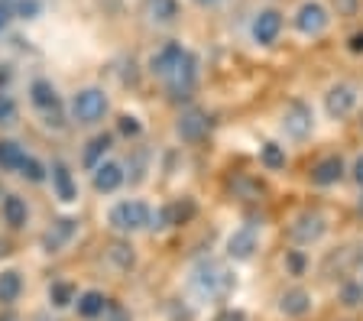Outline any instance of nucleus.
Returning <instances> with one entry per match:
<instances>
[{
    "instance_id": "16",
    "label": "nucleus",
    "mask_w": 363,
    "mask_h": 321,
    "mask_svg": "<svg viewBox=\"0 0 363 321\" xmlns=\"http://www.w3.org/2000/svg\"><path fill=\"white\" fill-rule=\"evenodd\" d=\"M143 10H146V16H150V23L169 26V23H175V16H179V0H146Z\"/></svg>"
},
{
    "instance_id": "1",
    "label": "nucleus",
    "mask_w": 363,
    "mask_h": 321,
    "mask_svg": "<svg viewBox=\"0 0 363 321\" xmlns=\"http://www.w3.org/2000/svg\"><path fill=\"white\" fill-rule=\"evenodd\" d=\"M191 286H195V292L201 298H227L230 289H234V276L227 273L220 263L204 260V263H198L195 273H191Z\"/></svg>"
},
{
    "instance_id": "38",
    "label": "nucleus",
    "mask_w": 363,
    "mask_h": 321,
    "mask_svg": "<svg viewBox=\"0 0 363 321\" xmlns=\"http://www.w3.org/2000/svg\"><path fill=\"white\" fill-rule=\"evenodd\" d=\"M350 49H354V52H363V33L350 36Z\"/></svg>"
},
{
    "instance_id": "42",
    "label": "nucleus",
    "mask_w": 363,
    "mask_h": 321,
    "mask_svg": "<svg viewBox=\"0 0 363 321\" xmlns=\"http://www.w3.org/2000/svg\"><path fill=\"white\" fill-rule=\"evenodd\" d=\"M360 208H363V205H360Z\"/></svg>"
},
{
    "instance_id": "12",
    "label": "nucleus",
    "mask_w": 363,
    "mask_h": 321,
    "mask_svg": "<svg viewBox=\"0 0 363 321\" xmlns=\"http://www.w3.org/2000/svg\"><path fill=\"white\" fill-rule=\"evenodd\" d=\"M182 59H185V49H182L179 43H166V46L159 49V52H152L150 72H152V75H159V78H166Z\"/></svg>"
},
{
    "instance_id": "10",
    "label": "nucleus",
    "mask_w": 363,
    "mask_h": 321,
    "mask_svg": "<svg viewBox=\"0 0 363 321\" xmlns=\"http://www.w3.org/2000/svg\"><path fill=\"white\" fill-rule=\"evenodd\" d=\"M75 230H78V221H75V218H59V221H55L52 227L43 234V250H45V253L65 250V244L75 237Z\"/></svg>"
},
{
    "instance_id": "7",
    "label": "nucleus",
    "mask_w": 363,
    "mask_h": 321,
    "mask_svg": "<svg viewBox=\"0 0 363 321\" xmlns=\"http://www.w3.org/2000/svg\"><path fill=\"white\" fill-rule=\"evenodd\" d=\"M325 230H328V224H325V218L318 211H305V214H298L292 221V227H289V237L295 240V244H315V240H321L325 237Z\"/></svg>"
},
{
    "instance_id": "22",
    "label": "nucleus",
    "mask_w": 363,
    "mask_h": 321,
    "mask_svg": "<svg viewBox=\"0 0 363 321\" xmlns=\"http://www.w3.org/2000/svg\"><path fill=\"white\" fill-rule=\"evenodd\" d=\"M23 159H26V153H23L20 143H13V140H0V169H7V172H20Z\"/></svg>"
},
{
    "instance_id": "8",
    "label": "nucleus",
    "mask_w": 363,
    "mask_h": 321,
    "mask_svg": "<svg viewBox=\"0 0 363 321\" xmlns=\"http://www.w3.org/2000/svg\"><path fill=\"white\" fill-rule=\"evenodd\" d=\"M208 114L204 111H198V107H189L185 114L179 117V123H175V133H179L185 143H201L204 137H208Z\"/></svg>"
},
{
    "instance_id": "36",
    "label": "nucleus",
    "mask_w": 363,
    "mask_h": 321,
    "mask_svg": "<svg viewBox=\"0 0 363 321\" xmlns=\"http://www.w3.org/2000/svg\"><path fill=\"white\" fill-rule=\"evenodd\" d=\"M10 16H13V10H10V4H4V0H0V30H4V26L10 23Z\"/></svg>"
},
{
    "instance_id": "11",
    "label": "nucleus",
    "mask_w": 363,
    "mask_h": 321,
    "mask_svg": "<svg viewBox=\"0 0 363 321\" xmlns=\"http://www.w3.org/2000/svg\"><path fill=\"white\" fill-rule=\"evenodd\" d=\"M340 179H344V159L340 156H325V159L311 169V185H318V188L337 185Z\"/></svg>"
},
{
    "instance_id": "23",
    "label": "nucleus",
    "mask_w": 363,
    "mask_h": 321,
    "mask_svg": "<svg viewBox=\"0 0 363 321\" xmlns=\"http://www.w3.org/2000/svg\"><path fill=\"white\" fill-rule=\"evenodd\" d=\"M107 312V298L101 295V292H84V295H78V315L82 318H98V315Z\"/></svg>"
},
{
    "instance_id": "39",
    "label": "nucleus",
    "mask_w": 363,
    "mask_h": 321,
    "mask_svg": "<svg viewBox=\"0 0 363 321\" xmlns=\"http://www.w3.org/2000/svg\"><path fill=\"white\" fill-rule=\"evenodd\" d=\"M198 7H220V4H224V0H195Z\"/></svg>"
},
{
    "instance_id": "6",
    "label": "nucleus",
    "mask_w": 363,
    "mask_h": 321,
    "mask_svg": "<svg viewBox=\"0 0 363 321\" xmlns=\"http://www.w3.org/2000/svg\"><path fill=\"white\" fill-rule=\"evenodd\" d=\"M311 127H315L311 107L305 104V101H292V104L286 107V114H282V130H286V137L305 140L311 133Z\"/></svg>"
},
{
    "instance_id": "32",
    "label": "nucleus",
    "mask_w": 363,
    "mask_h": 321,
    "mask_svg": "<svg viewBox=\"0 0 363 321\" xmlns=\"http://www.w3.org/2000/svg\"><path fill=\"white\" fill-rule=\"evenodd\" d=\"M286 266L292 276H302L305 273V253L302 250H289L286 253Z\"/></svg>"
},
{
    "instance_id": "26",
    "label": "nucleus",
    "mask_w": 363,
    "mask_h": 321,
    "mask_svg": "<svg viewBox=\"0 0 363 321\" xmlns=\"http://www.w3.org/2000/svg\"><path fill=\"white\" fill-rule=\"evenodd\" d=\"M230 191H234L237 198H243V201H253V198L263 195V185L253 182V179H247V176H234L230 179Z\"/></svg>"
},
{
    "instance_id": "40",
    "label": "nucleus",
    "mask_w": 363,
    "mask_h": 321,
    "mask_svg": "<svg viewBox=\"0 0 363 321\" xmlns=\"http://www.w3.org/2000/svg\"><path fill=\"white\" fill-rule=\"evenodd\" d=\"M33 321H52V318H45V315H36V318H33Z\"/></svg>"
},
{
    "instance_id": "33",
    "label": "nucleus",
    "mask_w": 363,
    "mask_h": 321,
    "mask_svg": "<svg viewBox=\"0 0 363 321\" xmlns=\"http://www.w3.org/2000/svg\"><path fill=\"white\" fill-rule=\"evenodd\" d=\"M140 130H143V127H140V120H136V117H130V114L121 117V133H123V137H140Z\"/></svg>"
},
{
    "instance_id": "30",
    "label": "nucleus",
    "mask_w": 363,
    "mask_h": 321,
    "mask_svg": "<svg viewBox=\"0 0 363 321\" xmlns=\"http://www.w3.org/2000/svg\"><path fill=\"white\" fill-rule=\"evenodd\" d=\"M16 123V101L10 94H0V127Z\"/></svg>"
},
{
    "instance_id": "14",
    "label": "nucleus",
    "mask_w": 363,
    "mask_h": 321,
    "mask_svg": "<svg viewBox=\"0 0 363 321\" xmlns=\"http://www.w3.org/2000/svg\"><path fill=\"white\" fill-rule=\"evenodd\" d=\"M257 250V230L253 227H240L230 234L227 240V253H230V260H250Z\"/></svg>"
},
{
    "instance_id": "31",
    "label": "nucleus",
    "mask_w": 363,
    "mask_h": 321,
    "mask_svg": "<svg viewBox=\"0 0 363 321\" xmlns=\"http://www.w3.org/2000/svg\"><path fill=\"white\" fill-rule=\"evenodd\" d=\"M340 298H344V305H350V308L363 305V286H344V289H340Z\"/></svg>"
},
{
    "instance_id": "4",
    "label": "nucleus",
    "mask_w": 363,
    "mask_h": 321,
    "mask_svg": "<svg viewBox=\"0 0 363 321\" xmlns=\"http://www.w3.org/2000/svg\"><path fill=\"white\" fill-rule=\"evenodd\" d=\"M107 114V94L101 88H84L72 98V120L78 123H98Z\"/></svg>"
},
{
    "instance_id": "20",
    "label": "nucleus",
    "mask_w": 363,
    "mask_h": 321,
    "mask_svg": "<svg viewBox=\"0 0 363 321\" xmlns=\"http://www.w3.org/2000/svg\"><path fill=\"white\" fill-rule=\"evenodd\" d=\"M23 292V276L16 269H7L0 273V305H13Z\"/></svg>"
},
{
    "instance_id": "17",
    "label": "nucleus",
    "mask_w": 363,
    "mask_h": 321,
    "mask_svg": "<svg viewBox=\"0 0 363 321\" xmlns=\"http://www.w3.org/2000/svg\"><path fill=\"white\" fill-rule=\"evenodd\" d=\"M123 185V169L117 166V162H101L98 169H94V188L104 191V195H111V191H117Z\"/></svg>"
},
{
    "instance_id": "2",
    "label": "nucleus",
    "mask_w": 363,
    "mask_h": 321,
    "mask_svg": "<svg viewBox=\"0 0 363 321\" xmlns=\"http://www.w3.org/2000/svg\"><path fill=\"white\" fill-rule=\"evenodd\" d=\"M166 84H169V98L172 101H189L191 94H195V84H198V59L195 55L185 52V59L166 75Z\"/></svg>"
},
{
    "instance_id": "24",
    "label": "nucleus",
    "mask_w": 363,
    "mask_h": 321,
    "mask_svg": "<svg viewBox=\"0 0 363 321\" xmlns=\"http://www.w3.org/2000/svg\"><path fill=\"white\" fill-rule=\"evenodd\" d=\"M111 143H113L111 133H98V137L88 143V150H84V166H88V169H98L101 166L98 159L107 153V150H111Z\"/></svg>"
},
{
    "instance_id": "15",
    "label": "nucleus",
    "mask_w": 363,
    "mask_h": 321,
    "mask_svg": "<svg viewBox=\"0 0 363 321\" xmlns=\"http://www.w3.org/2000/svg\"><path fill=\"white\" fill-rule=\"evenodd\" d=\"M279 312L286 318H305L311 312V295L305 289H289L286 295L279 298Z\"/></svg>"
},
{
    "instance_id": "41",
    "label": "nucleus",
    "mask_w": 363,
    "mask_h": 321,
    "mask_svg": "<svg viewBox=\"0 0 363 321\" xmlns=\"http://www.w3.org/2000/svg\"><path fill=\"white\" fill-rule=\"evenodd\" d=\"M4 321H13V318H4Z\"/></svg>"
},
{
    "instance_id": "29",
    "label": "nucleus",
    "mask_w": 363,
    "mask_h": 321,
    "mask_svg": "<svg viewBox=\"0 0 363 321\" xmlns=\"http://www.w3.org/2000/svg\"><path fill=\"white\" fill-rule=\"evenodd\" d=\"M20 176L30 179V182H43V179H45V166H43V162H36L33 156H26V159H23V166H20Z\"/></svg>"
},
{
    "instance_id": "35",
    "label": "nucleus",
    "mask_w": 363,
    "mask_h": 321,
    "mask_svg": "<svg viewBox=\"0 0 363 321\" xmlns=\"http://www.w3.org/2000/svg\"><path fill=\"white\" fill-rule=\"evenodd\" d=\"M214 321H247V318H243V312H234V308H227V312H220Z\"/></svg>"
},
{
    "instance_id": "19",
    "label": "nucleus",
    "mask_w": 363,
    "mask_h": 321,
    "mask_svg": "<svg viewBox=\"0 0 363 321\" xmlns=\"http://www.w3.org/2000/svg\"><path fill=\"white\" fill-rule=\"evenodd\" d=\"M30 101L39 107V111H52V107H59V94H55L52 81H45V78H39V81L30 84Z\"/></svg>"
},
{
    "instance_id": "34",
    "label": "nucleus",
    "mask_w": 363,
    "mask_h": 321,
    "mask_svg": "<svg viewBox=\"0 0 363 321\" xmlns=\"http://www.w3.org/2000/svg\"><path fill=\"white\" fill-rule=\"evenodd\" d=\"M39 7H43L39 0H20V4H16V13L30 20V16H36V13H39Z\"/></svg>"
},
{
    "instance_id": "25",
    "label": "nucleus",
    "mask_w": 363,
    "mask_h": 321,
    "mask_svg": "<svg viewBox=\"0 0 363 321\" xmlns=\"http://www.w3.org/2000/svg\"><path fill=\"white\" fill-rule=\"evenodd\" d=\"M259 162H263L269 172H279V169H286V150H282L279 143H263V150H259Z\"/></svg>"
},
{
    "instance_id": "13",
    "label": "nucleus",
    "mask_w": 363,
    "mask_h": 321,
    "mask_svg": "<svg viewBox=\"0 0 363 321\" xmlns=\"http://www.w3.org/2000/svg\"><path fill=\"white\" fill-rule=\"evenodd\" d=\"M328 114L331 117H347L350 111L357 107V91L350 84H334L331 91H328Z\"/></svg>"
},
{
    "instance_id": "3",
    "label": "nucleus",
    "mask_w": 363,
    "mask_h": 321,
    "mask_svg": "<svg viewBox=\"0 0 363 321\" xmlns=\"http://www.w3.org/2000/svg\"><path fill=\"white\" fill-rule=\"evenodd\" d=\"M150 221H152V211L143 201H121V205H113V211H111V227L121 230V234L143 230V227H150Z\"/></svg>"
},
{
    "instance_id": "21",
    "label": "nucleus",
    "mask_w": 363,
    "mask_h": 321,
    "mask_svg": "<svg viewBox=\"0 0 363 321\" xmlns=\"http://www.w3.org/2000/svg\"><path fill=\"white\" fill-rule=\"evenodd\" d=\"M26 218H30L26 201H23L20 195H7V198H4V221H7L10 227H26Z\"/></svg>"
},
{
    "instance_id": "18",
    "label": "nucleus",
    "mask_w": 363,
    "mask_h": 321,
    "mask_svg": "<svg viewBox=\"0 0 363 321\" xmlns=\"http://www.w3.org/2000/svg\"><path fill=\"white\" fill-rule=\"evenodd\" d=\"M52 185H55V195H59L62 201H75L78 198L75 179H72V172H68L65 162H55L52 166Z\"/></svg>"
},
{
    "instance_id": "37",
    "label": "nucleus",
    "mask_w": 363,
    "mask_h": 321,
    "mask_svg": "<svg viewBox=\"0 0 363 321\" xmlns=\"http://www.w3.org/2000/svg\"><path fill=\"white\" fill-rule=\"evenodd\" d=\"M354 182H357V185H360V188H363V156H360V159L354 162Z\"/></svg>"
},
{
    "instance_id": "5",
    "label": "nucleus",
    "mask_w": 363,
    "mask_h": 321,
    "mask_svg": "<svg viewBox=\"0 0 363 321\" xmlns=\"http://www.w3.org/2000/svg\"><path fill=\"white\" fill-rule=\"evenodd\" d=\"M328 23H331V16L318 0H305L302 7L295 10V30L302 36H321L328 30Z\"/></svg>"
},
{
    "instance_id": "9",
    "label": "nucleus",
    "mask_w": 363,
    "mask_h": 321,
    "mask_svg": "<svg viewBox=\"0 0 363 321\" xmlns=\"http://www.w3.org/2000/svg\"><path fill=\"white\" fill-rule=\"evenodd\" d=\"M250 33H253V39H257L259 46H272L282 33V13L279 10H259V13L253 16Z\"/></svg>"
},
{
    "instance_id": "27",
    "label": "nucleus",
    "mask_w": 363,
    "mask_h": 321,
    "mask_svg": "<svg viewBox=\"0 0 363 321\" xmlns=\"http://www.w3.org/2000/svg\"><path fill=\"white\" fill-rule=\"evenodd\" d=\"M49 298H52L55 308H68L72 302H78V292L72 283H52L49 286Z\"/></svg>"
},
{
    "instance_id": "28",
    "label": "nucleus",
    "mask_w": 363,
    "mask_h": 321,
    "mask_svg": "<svg viewBox=\"0 0 363 321\" xmlns=\"http://www.w3.org/2000/svg\"><path fill=\"white\" fill-rule=\"evenodd\" d=\"M107 260L121 269V273H127V269L133 266V250H130L127 244H111L107 247Z\"/></svg>"
}]
</instances>
